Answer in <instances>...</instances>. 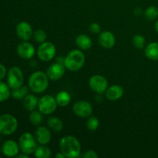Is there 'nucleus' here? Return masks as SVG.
<instances>
[{
	"label": "nucleus",
	"instance_id": "f257e3e1",
	"mask_svg": "<svg viewBox=\"0 0 158 158\" xmlns=\"http://www.w3.org/2000/svg\"><path fill=\"white\" fill-rule=\"evenodd\" d=\"M60 150L66 157L76 158L80 157L81 144L78 139L71 135L62 137L60 141Z\"/></svg>",
	"mask_w": 158,
	"mask_h": 158
},
{
	"label": "nucleus",
	"instance_id": "f03ea898",
	"mask_svg": "<svg viewBox=\"0 0 158 158\" xmlns=\"http://www.w3.org/2000/svg\"><path fill=\"white\" fill-rule=\"evenodd\" d=\"M49 80V77L45 73L42 71L34 72L31 74L28 80L29 89L35 94H42L47 89Z\"/></svg>",
	"mask_w": 158,
	"mask_h": 158
},
{
	"label": "nucleus",
	"instance_id": "7ed1b4c3",
	"mask_svg": "<svg viewBox=\"0 0 158 158\" xmlns=\"http://www.w3.org/2000/svg\"><path fill=\"white\" fill-rule=\"evenodd\" d=\"M86 56L80 49H73L64 59V66L69 70L75 72L80 70L84 66Z\"/></svg>",
	"mask_w": 158,
	"mask_h": 158
},
{
	"label": "nucleus",
	"instance_id": "20e7f679",
	"mask_svg": "<svg viewBox=\"0 0 158 158\" xmlns=\"http://www.w3.org/2000/svg\"><path fill=\"white\" fill-rule=\"evenodd\" d=\"M18 128V120L10 114H5L0 116V134L11 135Z\"/></svg>",
	"mask_w": 158,
	"mask_h": 158
},
{
	"label": "nucleus",
	"instance_id": "39448f33",
	"mask_svg": "<svg viewBox=\"0 0 158 158\" xmlns=\"http://www.w3.org/2000/svg\"><path fill=\"white\" fill-rule=\"evenodd\" d=\"M36 139L34 135L29 132H25L22 134L19 139V146L22 152L26 154H33L36 149Z\"/></svg>",
	"mask_w": 158,
	"mask_h": 158
},
{
	"label": "nucleus",
	"instance_id": "423d86ee",
	"mask_svg": "<svg viewBox=\"0 0 158 158\" xmlns=\"http://www.w3.org/2000/svg\"><path fill=\"white\" fill-rule=\"evenodd\" d=\"M24 83V75L18 66H12L10 68L7 74V84L10 89H16L23 86Z\"/></svg>",
	"mask_w": 158,
	"mask_h": 158
},
{
	"label": "nucleus",
	"instance_id": "0eeeda50",
	"mask_svg": "<svg viewBox=\"0 0 158 158\" xmlns=\"http://www.w3.org/2000/svg\"><path fill=\"white\" fill-rule=\"evenodd\" d=\"M39 59L42 61L49 62L53 60L56 53V49L55 45L51 42H44L40 43L36 51Z\"/></svg>",
	"mask_w": 158,
	"mask_h": 158
},
{
	"label": "nucleus",
	"instance_id": "6e6552de",
	"mask_svg": "<svg viewBox=\"0 0 158 158\" xmlns=\"http://www.w3.org/2000/svg\"><path fill=\"white\" fill-rule=\"evenodd\" d=\"M57 104L55 97L51 95H45L39 99L38 109L43 115L53 114L56 110Z\"/></svg>",
	"mask_w": 158,
	"mask_h": 158
},
{
	"label": "nucleus",
	"instance_id": "1a4fd4ad",
	"mask_svg": "<svg viewBox=\"0 0 158 158\" xmlns=\"http://www.w3.org/2000/svg\"><path fill=\"white\" fill-rule=\"evenodd\" d=\"M90 89L97 94H105L108 88V81L105 77L99 74L92 76L89 80Z\"/></svg>",
	"mask_w": 158,
	"mask_h": 158
},
{
	"label": "nucleus",
	"instance_id": "9d476101",
	"mask_svg": "<svg viewBox=\"0 0 158 158\" xmlns=\"http://www.w3.org/2000/svg\"><path fill=\"white\" fill-rule=\"evenodd\" d=\"M93 106L89 101L78 100L73 106V112L77 117L88 118L93 114Z\"/></svg>",
	"mask_w": 158,
	"mask_h": 158
},
{
	"label": "nucleus",
	"instance_id": "9b49d317",
	"mask_svg": "<svg viewBox=\"0 0 158 158\" xmlns=\"http://www.w3.org/2000/svg\"><path fill=\"white\" fill-rule=\"evenodd\" d=\"M66 69V68L65 67L64 64L56 62L51 64L48 67L46 73L49 80L52 81H56V80H60L64 76Z\"/></svg>",
	"mask_w": 158,
	"mask_h": 158
},
{
	"label": "nucleus",
	"instance_id": "f8f14e48",
	"mask_svg": "<svg viewBox=\"0 0 158 158\" xmlns=\"http://www.w3.org/2000/svg\"><path fill=\"white\" fill-rule=\"evenodd\" d=\"M16 35L23 41H29L33 35L32 26L28 22L23 21L18 23L15 29Z\"/></svg>",
	"mask_w": 158,
	"mask_h": 158
},
{
	"label": "nucleus",
	"instance_id": "ddd939ff",
	"mask_svg": "<svg viewBox=\"0 0 158 158\" xmlns=\"http://www.w3.org/2000/svg\"><path fill=\"white\" fill-rule=\"evenodd\" d=\"M16 51L19 57L23 60H30L35 53V49L32 43L28 41H23L18 45Z\"/></svg>",
	"mask_w": 158,
	"mask_h": 158
},
{
	"label": "nucleus",
	"instance_id": "4468645a",
	"mask_svg": "<svg viewBox=\"0 0 158 158\" xmlns=\"http://www.w3.org/2000/svg\"><path fill=\"white\" fill-rule=\"evenodd\" d=\"M99 44L106 49H112L116 44L115 35L110 31H104L99 35Z\"/></svg>",
	"mask_w": 158,
	"mask_h": 158
},
{
	"label": "nucleus",
	"instance_id": "2eb2a0df",
	"mask_svg": "<svg viewBox=\"0 0 158 158\" xmlns=\"http://www.w3.org/2000/svg\"><path fill=\"white\" fill-rule=\"evenodd\" d=\"M19 143L12 140H8L4 142L2 147L3 154L8 157H14L18 155L19 152Z\"/></svg>",
	"mask_w": 158,
	"mask_h": 158
},
{
	"label": "nucleus",
	"instance_id": "dca6fc26",
	"mask_svg": "<svg viewBox=\"0 0 158 158\" xmlns=\"http://www.w3.org/2000/svg\"><path fill=\"white\" fill-rule=\"evenodd\" d=\"M35 137L37 142L41 145H46L50 142L52 134L50 131L46 127H39L35 131Z\"/></svg>",
	"mask_w": 158,
	"mask_h": 158
},
{
	"label": "nucleus",
	"instance_id": "f3484780",
	"mask_svg": "<svg viewBox=\"0 0 158 158\" xmlns=\"http://www.w3.org/2000/svg\"><path fill=\"white\" fill-rule=\"evenodd\" d=\"M124 94V89L121 86L117 84L112 85L110 86H108L105 92V96L106 99L111 101H115V100H120Z\"/></svg>",
	"mask_w": 158,
	"mask_h": 158
},
{
	"label": "nucleus",
	"instance_id": "a211bd4d",
	"mask_svg": "<svg viewBox=\"0 0 158 158\" xmlns=\"http://www.w3.org/2000/svg\"><path fill=\"white\" fill-rule=\"evenodd\" d=\"M75 43L77 47L80 49H83V50L89 49L92 47L93 45L92 39L86 34H80V35H77Z\"/></svg>",
	"mask_w": 158,
	"mask_h": 158
},
{
	"label": "nucleus",
	"instance_id": "6ab92c4d",
	"mask_svg": "<svg viewBox=\"0 0 158 158\" xmlns=\"http://www.w3.org/2000/svg\"><path fill=\"white\" fill-rule=\"evenodd\" d=\"M39 99L33 94H28L23 99V106L28 111L35 110L36 107H38Z\"/></svg>",
	"mask_w": 158,
	"mask_h": 158
},
{
	"label": "nucleus",
	"instance_id": "aec40b11",
	"mask_svg": "<svg viewBox=\"0 0 158 158\" xmlns=\"http://www.w3.org/2000/svg\"><path fill=\"white\" fill-rule=\"evenodd\" d=\"M144 53L149 60L158 61V43L154 42L145 46Z\"/></svg>",
	"mask_w": 158,
	"mask_h": 158
},
{
	"label": "nucleus",
	"instance_id": "412c9836",
	"mask_svg": "<svg viewBox=\"0 0 158 158\" xmlns=\"http://www.w3.org/2000/svg\"><path fill=\"white\" fill-rule=\"evenodd\" d=\"M56 100L58 106L64 107L69 104L71 101V96L67 91H60L56 96Z\"/></svg>",
	"mask_w": 158,
	"mask_h": 158
},
{
	"label": "nucleus",
	"instance_id": "4be33fe9",
	"mask_svg": "<svg viewBox=\"0 0 158 158\" xmlns=\"http://www.w3.org/2000/svg\"><path fill=\"white\" fill-rule=\"evenodd\" d=\"M29 87L26 86H21L19 87L16 88V89H13L11 93V95L15 100H23L26 96L29 94Z\"/></svg>",
	"mask_w": 158,
	"mask_h": 158
},
{
	"label": "nucleus",
	"instance_id": "5701e85b",
	"mask_svg": "<svg viewBox=\"0 0 158 158\" xmlns=\"http://www.w3.org/2000/svg\"><path fill=\"white\" fill-rule=\"evenodd\" d=\"M47 125L51 130L55 132H60L63 128V123L60 118L51 117L47 120Z\"/></svg>",
	"mask_w": 158,
	"mask_h": 158
},
{
	"label": "nucleus",
	"instance_id": "b1692460",
	"mask_svg": "<svg viewBox=\"0 0 158 158\" xmlns=\"http://www.w3.org/2000/svg\"><path fill=\"white\" fill-rule=\"evenodd\" d=\"M33 154L37 158H49L52 156V151L48 147L40 144V146H37Z\"/></svg>",
	"mask_w": 158,
	"mask_h": 158
},
{
	"label": "nucleus",
	"instance_id": "393cba45",
	"mask_svg": "<svg viewBox=\"0 0 158 158\" xmlns=\"http://www.w3.org/2000/svg\"><path fill=\"white\" fill-rule=\"evenodd\" d=\"M29 122H30L33 126H40L43 120V114H42L40 110L37 111L35 110L31 111L30 114H29Z\"/></svg>",
	"mask_w": 158,
	"mask_h": 158
},
{
	"label": "nucleus",
	"instance_id": "a878e982",
	"mask_svg": "<svg viewBox=\"0 0 158 158\" xmlns=\"http://www.w3.org/2000/svg\"><path fill=\"white\" fill-rule=\"evenodd\" d=\"M11 93L12 92L10 91V87L8 84L0 80V103L7 100L10 97Z\"/></svg>",
	"mask_w": 158,
	"mask_h": 158
},
{
	"label": "nucleus",
	"instance_id": "bb28decb",
	"mask_svg": "<svg viewBox=\"0 0 158 158\" xmlns=\"http://www.w3.org/2000/svg\"><path fill=\"white\" fill-rule=\"evenodd\" d=\"M145 18L147 19L152 21V20L156 19L158 17V8L157 6H151L147 8V9L144 12Z\"/></svg>",
	"mask_w": 158,
	"mask_h": 158
},
{
	"label": "nucleus",
	"instance_id": "cd10ccee",
	"mask_svg": "<svg viewBox=\"0 0 158 158\" xmlns=\"http://www.w3.org/2000/svg\"><path fill=\"white\" fill-rule=\"evenodd\" d=\"M133 45L138 49H142L146 46V40L140 34H137L133 37Z\"/></svg>",
	"mask_w": 158,
	"mask_h": 158
},
{
	"label": "nucleus",
	"instance_id": "c85d7f7f",
	"mask_svg": "<svg viewBox=\"0 0 158 158\" xmlns=\"http://www.w3.org/2000/svg\"><path fill=\"white\" fill-rule=\"evenodd\" d=\"M100 126V121L97 117L91 115L90 117H88V120L86 121V127L89 131H95L98 129Z\"/></svg>",
	"mask_w": 158,
	"mask_h": 158
},
{
	"label": "nucleus",
	"instance_id": "c756f323",
	"mask_svg": "<svg viewBox=\"0 0 158 158\" xmlns=\"http://www.w3.org/2000/svg\"><path fill=\"white\" fill-rule=\"evenodd\" d=\"M33 39L36 43H43L46 42V39H47V34L45 32L43 29H36L33 32Z\"/></svg>",
	"mask_w": 158,
	"mask_h": 158
},
{
	"label": "nucleus",
	"instance_id": "7c9ffc66",
	"mask_svg": "<svg viewBox=\"0 0 158 158\" xmlns=\"http://www.w3.org/2000/svg\"><path fill=\"white\" fill-rule=\"evenodd\" d=\"M89 32H92V33L98 34L100 32L101 28H100V26L97 23H93L89 25Z\"/></svg>",
	"mask_w": 158,
	"mask_h": 158
},
{
	"label": "nucleus",
	"instance_id": "2f4dec72",
	"mask_svg": "<svg viewBox=\"0 0 158 158\" xmlns=\"http://www.w3.org/2000/svg\"><path fill=\"white\" fill-rule=\"evenodd\" d=\"M83 157L84 158H97L98 154H97L96 151H93V150H89L83 154Z\"/></svg>",
	"mask_w": 158,
	"mask_h": 158
},
{
	"label": "nucleus",
	"instance_id": "473e14b6",
	"mask_svg": "<svg viewBox=\"0 0 158 158\" xmlns=\"http://www.w3.org/2000/svg\"><path fill=\"white\" fill-rule=\"evenodd\" d=\"M6 73H7V70H6V66L2 64V63H0V80L5 78Z\"/></svg>",
	"mask_w": 158,
	"mask_h": 158
},
{
	"label": "nucleus",
	"instance_id": "72a5a7b5",
	"mask_svg": "<svg viewBox=\"0 0 158 158\" xmlns=\"http://www.w3.org/2000/svg\"><path fill=\"white\" fill-rule=\"evenodd\" d=\"M134 14L137 16H139L142 14V9L140 7H137L134 9Z\"/></svg>",
	"mask_w": 158,
	"mask_h": 158
},
{
	"label": "nucleus",
	"instance_id": "f704fd0d",
	"mask_svg": "<svg viewBox=\"0 0 158 158\" xmlns=\"http://www.w3.org/2000/svg\"><path fill=\"white\" fill-rule=\"evenodd\" d=\"M29 154H25V153H23L22 154H18V155L16 156L17 158H29Z\"/></svg>",
	"mask_w": 158,
	"mask_h": 158
},
{
	"label": "nucleus",
	"instance_id": "c9c22d12",
	"mask_svg": "<svg viewBox=\"0 0 158 158\" xmlns=\"http://www.w3.org/2000/svg\"><path fill=\"white\" fill-rule=\"evenodd\" d=\"M56 158H66V157L64 156V154H63L61 151L59 153H57V154H56Z\"/></svg>",
	"mask_w": 158,
	"mask_h": 158
},
{
	"label": "nucleus",
	"instance_id": "e433bc0d",
	"mask_svg": "<svg viewBox=\"0 0 158 158\" xmlns=\"http://www.w3.org/2000/svg\"><path fill=\"white\" fill-rule=\"evenodd\" d=\"M155 29L157 31V32L158 33V20L155 23Z\"/></svg>",
	"mask_w": 158,
	"mask_h": 158
},
{
	"label": "nucleus",
	"instance_id": "4c0bfd02",
	"mask_svg": "<svg viewBox=\"0 0 158 158\" xmlns=\"http://www.w3.org/2000/svg\"></svg>",
	"mask_w": 158,
	"mask_h": 158
}]
</instances>
